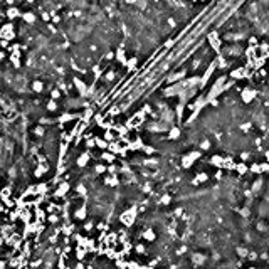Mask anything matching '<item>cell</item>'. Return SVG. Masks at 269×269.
Listing matches in <instances>:
<instances>
[{
    "label": "cell",
    "mask_w": 269,
    "mask_h": 269,
    "mask_svg": "<svg viewBox=\"0 0 269 269\" xmlns=\"http://www.w3.org/2000/svg\"><path fill=\"white\" fill-rule=\"evenodd\" d=\"M13 234H15V226H12V224H3V226L0 227V236H2L5 241Z\"/></svg>",
    "instance_id": "2"
},
{
    "label": "cell",
    "mask_w": 269,
    "mask_h": 269,
    "mask_svg": "<svg viewBox=\"0 0 269 269\" xmlns=\"http://www.w3.org/2000/svg\"><path fill=\"white\" fill-rule=\"evenodd\" d=\"M49 221H51V222H56L57 217H56V215H51V217H49Z\"/></svg>",
    "instance_id": "7"
},
{
    "label": "cell",
    "mask_w": 269,
    "mask_h": 269,
    "mask_svg": "<svg viewBox=\"0 0 269 269\" xmlns=\"http://www.w3.org/2000/svg\"><path fill=\"white\" fill-rule=\"evenodd\" d=\"M46 170H47L46 165H40V167H39L37 170H35V177H40L42 173H46Z\"/></svg>",
    "instance_id": "4"
},
{
    "label": "cell",
    "mask_w": 269,
    "mask_h": 269,
    "mask_svg": "<svg viewBox=\"0 0 269 269\" xmlns=\"http://www.w3.org/2000/svg\"><path fill=\"white\" fill-rule=\"evenodd\" d=\"M5 242H7V246L10 249H20V246H22V242H24V239H22L20 234H17V232H15V234L10 236Z\"/></svg>",
    "instance_id": "1"
},
{
    "label": "cell",
    "mask_w": 269,
    "mask_h": 269,
    "mask_svg": "<svg viewBox=\"0 0 269 269\" xmlns=\"http://www.w3.org/2000/svg\"><path fill=\"white\" fill-rule=\"evenodd\" d=\"M5 212V204H0V214Z\"/></svg>",
    "instance_id": "6"
},
{
    "label": "cell",
    "mask_w": 269,
    "mask_h": 269,
    "mask_svg": "<svg viewBox=\"0 0 269 269\" xmlns=\"http://www.w3.org/2000/svg\"><path fill=\"white\" fill-rule=\"evenodd\" d=\"M12 194H13V188H12V187H3V188H0V199H2V200L10 199Z\"/></svg>",
    "instance_id": "3"
},
{
    "label": "cell",
    "mask_w": 269,
    "mask_h": 269,
    "mask_svg": "<svg viewBox=\"0 0 269 269\" xmlns=\"http://www.w3.org/2000/svg\"><path fill=\"white\" fill-rule=\"evenodd\" d=\"M5 267H7V262L3 259H0V269H5Z\"/></svg>",
    "instance_id": "5"
}]
</instances>
